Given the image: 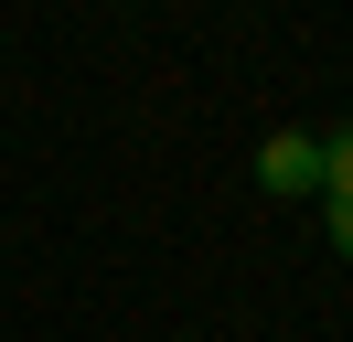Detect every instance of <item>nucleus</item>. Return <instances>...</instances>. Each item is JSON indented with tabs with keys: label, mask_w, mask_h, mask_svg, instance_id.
Instances as JSON below:
<instances>
[{
	"label": "nucleus",
	"mask_w": 353,
	"mask_h": 342,
	"mask_svg": "<svg viewBox=\"0 0 353 342\" xmlns=\"http://www.w3.org/2000/svg\"><path fill=\"white\" fill-rule=\"evenodd\" d=\"M257 192L310 203V192H321V128H268L257 139Z\"/></svg>",
	"instance_id": "obj_1"
},
{
	"label": "nucleus",
	"mask_w": 353,
	"mask_h": 342,
	"mask_svg": "<svg viewBox=\"0 0 353 342\" xmlns=\"http://www.w3.org/2000/svg\"><path fill=\"white\" fill-rule=\"evenodd\" d=\"M332 192H353V118L321 128V203H332Z\"/></svg>",
	"instance_id": "obj_2"
},
{
	"label": "nucleus",
	"mask_w": 353,
	"mask_h": 342,
	"mask_svg": "<svg viewBox=\"0 0 353 342\" xmlns=\"http://www.w3.org/2000/svg\"><path fill=\"white\" fill-rule=\"evenodd\" d=\"M321 225H332V246L353 256V192H332V203H321Z\"/></svg>",
	"instance_id": "obj_3"
}]
</instances>
